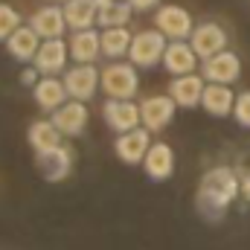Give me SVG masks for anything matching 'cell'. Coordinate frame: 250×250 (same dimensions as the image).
<instances>
[{"label": "cell", "mask_w": 250, "mask_h": 250, "mask_svg": "<svg viewBox=\"0 0 250 250\" xmlns=\"http://www.w3.org/2000/svg\"><path fill=\"white\" fill-rule=\"evenodd\" d=\"M41 41H44V38H41L32 26H23V23H21V26L9 35L6 47H9L12 59L29 64V62H35V56H38V50H41Z\"/></svg>", "instance_id": "ac0fdd59"}, {"label": "cell", "mask_w": 250, "mask_h": 250, "mask_svg": "<svg viewBox=\"0 0 250 250\" xmlns=\"http://www.w3.org/2000/svg\"><path fill=\"white\" fill-rule=\"evenodd\" d=\"M70 56L76 64H93L102 56V35L96 29H79L70 38Z\"/></svg>", "instance_id": "ffe728a7"}, {"label": "cell", "mask_w": 250, "mask_h": 250, "mask_svg": "<svg viewBox=\"0 0 250 250\" xmlns=\"http://www.w3.org/2000/svg\"><path fill=\"white\" fill-rule=\"evenodd\" d=\"M175 108H178V102H175L172 96H148V99H143V102H140L143 125H146L151 134L163 131L166 125L172 123V117H175Z\"/></svg>", "instance_id": "30bf717a"}, {"label": "cell", "mask_w": 250, "mask_h": 250, "mask_svg": "<svg viewBox=\"0 0 250 250\" xmlns=\"http://www.w3.org/2000/svg\"><path fill=\"white\" fill-rule=\"evenodd\" d=\"M50 3H67V0H50Z\"/></svg>", "instance_id": "4dcf8cb0"}, {"label": "cell", "mask_w": 250, "mask_h": 250, "mask_svg": "<svg viewBox=\"0 0 250 250\" xmlns=\"http://www.w3.org/2000/svg\"><path fill=\"white\" fill-rule=\"evenodd\" d=\"M140 90L137 67L125 62H114L102 70V93L108 99H134Z\"/></svg>", "instance_id": "7a4b0ae2"}, {"label": "cell", "mask_w": 250, "mask_h": 250, "mask_svg": "<svg viewBox=\"0 0 250 250\" xmlns=\"http://www.w3.org/2000/svg\"><path fill=\"white\" fill-rule=\"evenodd\" d=\"M148 134H151V131H148L146 125L131 128V131H125V134H117V140H114V151H117V157H120L123 163H128V166L143 163L146 154H148V148H151Z\"/></svg>", "instance_id": "8992f818"}, {"label": "cell", "mask_w": 250, "mask_h": 250, "mask_svg": "<svg viewBox=\"0 0 250 250\" xmlns=\"http://www.w3.org/2000/svg\"><path fill=\"white\" fill-rule=\"evenodd\" d=\"M166 47H169V38L154 26V29H146V32L134 35L128 59H131L134 67H157L166 56Z\"/></svg>", "instance_id": "3957f363"}, {"label": "cell", "mask_w": 250, "mask_h": 250, "mask_svg": "<svg viewBox=\"0 0 250 250\" xmlns=\"http://www.w3.org/2000/svg\"><path fill=\"white\" fill-rule=\"evenodd\" d=\"M143 169L157 184L172 178V172H175V151H172V146L169 143H151V148H148V154L143 160Z\"/></svg>", "instance_id": "9a60e30c"}, {"label": "cell", "mask_w": 250, "mask_h": 250, "mask_svg": "<svg viewBox=\"0 0 250 250\" xmlns=\"http://www.w3.org/2000/svg\"><path fill=\"white\" fill-rule=\"evenodd\" d=\"M67 59H70V44H64L62 38H47L41 41V50L32 64L38 67L41 76H59L67 67Z\"/></svg>", "instance_id": "8fae6325"}, {"label": "cell", "mask_w": 250, "mask_h": 250, "mask_svg": "<svg viewBox=\"0 0 250 250\" xmlns=\"http://www.w3.org/2000/svg\"><path fill=\"white\" fill-rule=\"evenodd\" d=\"M29 26L47 41V38H62L64 29H70L67 26V18H64V9L62 6H41L35 15H32V21H29Z\"/></svg>", "instance_id": "d6986e66"}, {"label": "cell", "mask_w": 250, "mask_h": 250, "mask_svg": "<svg viewBox=\"0 0 250 250\" xmlns=\"http://www.w3.org/2000/svg\"><path fill=\"white\" fill-rule=\"evenodd\" d=\"M128 3L134 6V12H148V9L160 6V0H128Z\"/></svg>", "instance_id": "83f0119b"}, {"label": "cell", "mask_w": 250, "mask_h": 250, "mask_svg": "<svg viewBox=\"0 0 250 250\" xmlns=\"http://www.w3.org/2000/svg\"><path fill=\"white\" fill-rule=\"evenodd\" d=\"M154 26L169 38V41H187L195 29L192 15L184 6H160L154 15Z\"/></svg>", "instance_id": "5b68a950"}, {"label": "cell", "mask_w": 250, "mask_h": 250, "mask_svg": "<svg viewBox=\"0 0 250 250\" xmlns=\"http://www.w3.org/2000/svg\"><path fill=\"white\" fill-rule=\"evenodd\" d=\"M242 184H239V172L227 169V166H215L209 169L204 178H201V187H198V198H195V207L204 218L209 221H218L224 218V212L230 209V204L239 198Z\"/></svg>", "instance_id": "6da1fadb"}, {"label": "cell", "mask_w": 250, "mask_h": 250, "mask_svg": "<svg viewBox=\"0 0 250 250\" xmlns=\"http://www.w3.org/2000/svg\"><path fill=\"white\" fill-rule=\"evenodd\" d=\"M32 96H35L38 108L47 111V114L59 111L64 102L70 99V93H67V87H64V79H56V76H44V79H38V84L32 87Z\"/></svg>", "instance_id": "2e32d148"}, {"label": "cell", "mask_w": 250, "mask_h": 250, "mask_svg": "<svg viewBox=\"0 0 250 250\" xmlns=\"http://www.w3.org/2000/svg\"><path fill=\"white\" fill-rule=\"evenodd\" d=\"M239 73H242L239 56L236 53H227V50L204 59V67H201V76L207 82H218V84H233L239 79Z\"/></svg>", "instance_id": "ba28073f"}, {"label": "cell", "mask_w": 250, "mask_h": 250, "mask_svg": "<svg viewBox=\"0 0 250 250\" xmlns=\"http://www.w3.org/2000/svg\"><path fill=\"white\" fill-rule=\"evenodd\" d=\"M189 44L198 53V59H209V56L227 50V32L218 23H198L189 35Z\"/></svg>", "instance_id": "7c38bea8"}, {"label": "cell", "mask_w": 250, "mask_h": 250, "mask_svg": "<svg viewBox=\"0 0 250 250\" xmlns=\"http://www.w3.org/2000/svg\"><path fill=\"white\" fill-rule=\"evenodd\" d=\"M131 41H134V35L125 26H108L102 32V56L120 59V56H125L131 50Z\"/></svg>", "instance_id": "d4e9b609"}, {"label": "cell", "mask_w": 250, "mask_h": 250, "mask_svg": "<svg viewBox=\"0 0 250 250\" xmlns=\"http://www.w3.org/2000/svg\"><path fill=\"white\" fill-rule=\"evenodd\" d=\"M38 76H41V73H38V67H29V70H23V79H21V82L35 87V84H38Z\"/></svg>", "instance_id": "f1b7e54d"}, {"label": "cell", "mask_w": 250, "mask_h": 250, "mask_svg": "<svg viewBox=\"0 0 250 250\" xmlns=\"http://www.w3.org/2000/svg\"><path fill=\"white\" fill-rule=\"evenodd\" d=\"M204 87H207V79L198 76V73L175 76L172 87H169V96L178 102V108H198L201 99H204Z\"/></svg>", "instance_id": "4fadbf2b"}, {"label": "cell", "mask_w": 250, "mask_h": 250, "mask_svg": "<svg viewBox=\"0 0 250 250\" xmlns=\"http://www.w3.org/2000/svg\"><path fill=\"white\" fill-rule=\"evenodd\" d=\"M102 84V73L93 67V64H76L64 73V87L70 93V99H79V102H87L96 96Z\"/></svg>", "instance_id": "277c9868"}, {"label": "cell", "mask_w": 250, "mask_h": 250, "mask_svg": "<svg viewBox=\"0 0 250 250\" xmlns=\"http://www.w3.org/2000/svg\"><path fill=\"white\" fill-rule=\"evenodd\" d=\"M87 120H90L87 105L79 102V99H70V102H64L59 111H53V123H56V128L62 131L64 137H79L84 131Z\"/></svg>", "instance_id": "5bb4252c"}, {"label": "cell", "mask_w": 250, "mask_h": 250, "mask_svg": "<svg viewBox=\"0 0 250 250\" xmlns=\"http://www.w3.org/2000/svg\"><path fill=\"white\" fill-rule=\"evenodd\" d=\"M233 117L242 128H250V90L236 96V108H233Z\"/></svg>", "instance_id": "4316f807"}, {"label": "cell", "mask_w": 250, "mask_h": 250, "mask_svg": "<svg viewBox=\"0 0 250 250\" xmlns=\"http://www.w3.org/2000/svg\"><path fill=\"white\" fill-rule=\"evenodd\" d=\"M29 146L35 148V154L38 151H50V148H56V146H62V131L56 128L53 120H38V123L29 125Z\"/></svg>", "instance_id": "603a6c76"}, {"label": "cell", "mask_w": 250, "mask_h": 250, "mask_svg": "<svg viewBox=\"0 0 250 250\" xmlns=\"http://www.w3.org/2000/svg\"><path fill=\"white\" fill-rule=\"evenodd\" d=\"M21 26V12L9 3H0V41H9V35Z\"/></svg>", "instance_id": "484cf974"}, {"label": "cell", "mask_w": 250, "mask_h": 250, "mask_svg": "<svg viewBox=\"0 0 250 250\" xmlns=\"http://www.w3.org/2000/svg\"><path fill=\"white\" fill-rule=\"evenodd\" d=\"M38 172L50 181V184H59L64 181L70 172H73V148L70 146H56L50 151H38Z\"/></svg>", "instance_id": "9c48e42d"}, {"label": "cell", "mask_w": 250, "mask_h": 250, "mask_svg": "<svg viewBox=\"0 0 250 250\" xmlns=\"http://www.w3.org/2000/svg\"><path fill=\"white\" fill-rule=\"evenodd\" d=\"M62 9H64V18H67V26L73 32L93 29V23L99 18V3L96 0H67Z\"/></svg>", "instance_id": "7402d4cb"}, {"label": "cell", "mask_w": 250, "mask_h": 250, "mask_svg": "<svg viewBox=\"0 0 250 250\" xmlns=\"http://www.w3.org/2000/svg\"><path fill=\"white\" fill-rule=\"evenodd\" d=\"M201 108L209 117H230L236 108V93L230 90V84H218V82H207L204 87V99Z\"/></svg>", "instance_id": "e0dca14e"}, {"label": "cell", "mask_w": 250, "mask_h": 250, "mask_svg": "<svg viewBox=\"0 0 250 250\" xmlns=\"http://www.w3.org/2000/svg\"><path fill=\"white\" fill-rule=\"evenodd\" d=\"M102 117H105V123L111 125L117 134H125V131L143 125L140 105H134L131 99H108V102L102 105Z\"/></svg>", "instance_id": "52a82bcc"}, {"label": "cell", "mask_w": 250, "mask_h": 250, "mask_svg": "<svg viewBox=\"0 0 250 250\" xmlns=\"http://www.w3.org/2000/svg\"><path fill=\"white\" fill-rule=\"evenodd\" d=\"M195 64H198V53L192 50V44H187V41H169L166 56H163V67L172 76L195 73Z\"/></svg>", "instance_id": "44dd1931"}, {"label": "cell", "mask_w": 250, "mask_h": 250, "mask_svg": "<svg viewBox=\"0 0 250 250\" xmlns=\"http://www.w3.org/2000/svg\"><path fill=\"white\" fill-rule=\"evenodd\" d=\"M239 184H242V195L250 201V169H245V172H239Z\"/></svg>", "instance_id": "f546056e"}, {"label": "cell", "mask_w": 250, "mask_h": 250, "mask_svg": "<svg viewBox=\"0 0 250 250\" xmlns=\"http://www.w3.org/2000/svg\"><path fill=\"white\" fill-rule=\"evenodd\" d=\"M99 3V18H96V23L99 26H125L128 21H131V15H134V6L128 3V0H96Z\"/></svg>", "instance_id": "cb8c5ba5"}]
</instances>
